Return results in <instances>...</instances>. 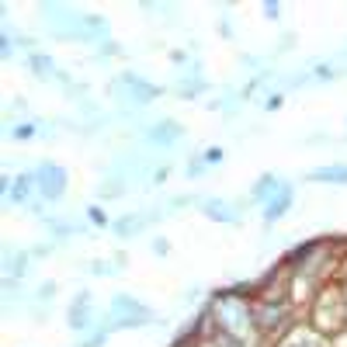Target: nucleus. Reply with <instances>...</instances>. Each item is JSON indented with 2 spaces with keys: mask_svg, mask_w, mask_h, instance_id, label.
I'll use <instances>...</instances> for the list:
<instances>
[{
  "mask_svg": "<svg viewBox=\"0 0 347 347\" xmlns=\"http://www.w3.org/2000/svg\"><path fill=\"white\" fill-rule=\"evenodd\" d=\"M309 177H312V181H337V184H344L347 167H320V170H312Z\"/></svg>",
  "mask_w": 347,
  "mask_h": 347,
  "instance_id": "obj_3",
  "label": "nucleus"
},
{
  "mask_svg": "<svg viewBox=\"0 0 347 347\" xmlns=\"http://www.w3.org/2000/svg\"><path fill=\"white\" fill-rule=\"evenodd\" d=\"M288 201H292V191L285 188V191H281V198H274V201L268 205V222H271V219H278V215L285 212V209H288Z\"/></svg>",
  "mask_w": 347,
  "mask_h": 347,
  "instance_id": "obj_4",
  "label": "nucleus"
},
{
  "mask_svg": "<svg viewBox=\"0 0 347 347\" xmlns=\"http://www.w3.org/2000/svg\"><path fill=\"white\" fill-rule=\"evenodd\" d=\"M209 212H212V219H226V222L236 219L233 215V205H226V201H209Z\"/></svg>",
  "mask_w": 347,
  "mask_h": 347,
  "instance_id": "obj_5",
  "label": "nucleus"
},
{
  "mask_svg": "<svg viewBox=\"0 0 347 347\" xmlns=\"http://www.w3.org/2000/svg\"><path fill=\"white\" fill-rule=\"evenodd\" d=\"M35 181H42L45 198H59L63 188H66V170H63V167H52V163H42L39 174H35Z\"/></svg>",
  "mask_w": 347,
  "mask_h": 347,
  "instance_id": "obj_1",
  "label": "nucleus"
},
{
  "mask_svg": "<svg viewBox=\"0 0 347 347\" xmlns=\"http://www.w3.org/2000/svg\"><path fill=\"white\" fill-rule=\"evenodd\" d=\"M177 135H181V125H177V122H160L150 139H153V142H174Z\"/></svg>",
  "mask_w": 347,
  "mask_h": 347,
  "instance_id": "obj_2",
  "label": "nucleus"
}]
</instances>
